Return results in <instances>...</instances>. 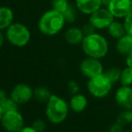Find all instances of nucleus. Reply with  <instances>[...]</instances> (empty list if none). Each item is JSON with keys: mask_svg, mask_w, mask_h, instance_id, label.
<instances>
[{"mask_svg": "<svg viewBox=\"0 0 132 132\" xmlns=\"http://www.w3.org/2000/svg\"><path fill=\"white\" fill-rule=\"evenodd\" d=\"M103 5V0H76L77 8L85 14H91Z\"/></svg>", "mask_w": 132, "mask_h": 132, "instance_id": "12", "label": "nucleus"}, {"mask_svg": "<svg viewBox=\"0 0 132 132\" xmlns=\"http://www.w3.org/2000/svg\"><path fill=\"white\" fill-rule=\"evenodd\" d=\"M120 83L121 85H132V68L126 67L125 68L121 70L120 73Z\"/></svg>", "mask_w": 132, "mask_h": 132, "instance_id": "19", "label": "nucleus"}, {"mask_svg": "<svg viewBox=\"0 0 132 132\" xmlns=\"http://www.w3.org/2000/svg\"><path fill=\"white\" fill-rule=\"evenodd\" d=\"M108 32L112 38L115 39H120L123 35L126 34V30L124 27V23H121L120 22L113 21L109 27L107 28Z\"/></svg>", "mask_w": 132, "mask_h": 132, "instance_id": "17", "label": "nucleus"}, {"mask_svg": "<svg viewBox=\"0 0 132 132\" xmlns=\"http://www.w3.org/2000/svg\"><path fill=\"white\" fill-rule=\"evenodd\" d=\"M51 5L52 9L63 14L68 8L70 4L68 3V0H51Z\"/></svg>", "mask_w": 132, "mask_h": 132, "instance_id": "22", "label": "nucleus"}, {"mask_svg": "<svg viewBox=\"0 0 132 132\" xmlns=\"http://www.w3.org/2000/svg\"><path fill=\"white\" fill-rule=\"evenodd\" d=\"M1 107L5 112L12 111H18V103L14 102L11 97H7L3 103H1Z\"/></svg>", "mask_w": 132, "mask_h": 132, "instance_id": "23", "label": "nucleus"}, {"mask_svg": "<svg viewBox=\"0 0 132 132\" xmlns=\"http://www.w3.org/2000/svg\"><path fill=\"white\" fill-rule=\"evenodd\" d=\"M110 1H111V0H103V4H107V5H108L110 3Z\"/></svg>", "mask_w": 132, "mask_h": 132, "instance_id": "35", "label": "nucleus"}, {"mask_svg": "<svg viewBox=\"0 0 132 132\" xmlns=\"http://www.w3.org/2000/svg\"><path fill=\"white\" fill-rule=\"evenodd\" d=\"M31 126H32V128L37 132H43L46 129L45 121L42 120H40V119H39V120H36L35 121H33L32 124H31Z\"/></svg>", "mask_w": 132, "mask_h": 132, "instance_id": "26", "label": "nucleus"}, {"mask_svg": "<svg viewBox=\"0 0 132 132\" xmlns=\"http://www.w3.org/2000/svg\"><path fill=\"white\" fill-rule=\"evenodd\" d=\"M10 97L18 104H24L33 97V90L26 84H18L11 91Z\"/></svg>", "mask_w": 132, "mask_h": 132, "instance_id": "9", "label": "nucleus"}, {"mask_svg": "<svg viewBox=\"0 0 132 132\" xmlns=\"http://www.w3.org/2000/svg\"><path fill=\"white\" fill-rule=\"evenodd\" d=\"M114 21V16L108 8H99L91 14L89 23L95 29H104Z\"/></svg>", "mask_w": 132, "mask_h": 132, "instance_id": "7", "label": "nucleus"}, {"mask_svg": "<svg viewBox=\"0 0 132 132\" xmlns=\"http://www.w3.org/2000/svg\"><path fill=\"white\" fill-rule=\"evenodd\" d=\"M115 101L122 110L132 109V87L121 85L115 94Z\"/></svg>", "mask_w": 132, "mask_h": 132, "instance_id": "11", "label": "nucleus"}, {"mask_svg": "<svg viewBox=\"0 0 132 132\" xmlns=\"http://www.w3.org/2000/svg\"><path fill=\"white\" fill-rule=\"evenodd\" d=\"M51 94H52L51 93V91L44 86L37 87L33 91V96H34L37 101L40 102V103H47L50 98H51Z\"/></svg>", "mask_w": 132, "mask_h": 132, "instance_id": "18", "label": "nucleus"}, {"mask_svg": "<svg viewBox=\"0 0 132 132\" xmlns=\"http://www.w3.org/2000/svg\"><path fill=\"white\" fill-rule=\"evenodd\" d=\"M18 132H37L34 129L32 128V126H24L22 129H20Z\"/></svg>", "mask_w": 132, "mask_h": 132, "instance_id": "30", "label": "nucleus"}, {"mask_svg": "<svg viewBox=\"0 0 132 132\" xmlns=\"http://www.w3.org/2000/svg\"><path fill=\"white\" fill-rule=\"evenodd\" d=\"M124 27L126 30V33L132 35V11L124 18Z\"/></svg>", "mask_w": 132, "mask_h": 132, "instance_id": "25", "label": "nucleus"}, {"mask_svg": "<svg viewBox=\"0 0 132 132\" xmlns=\"http://www.w3.org/2000/svg\"><path fill=\"white\" fill-rule=\"evenodd\" d=\"M113 84L108 79L104 73L92 77L87 82V89L89 94L94 98H104L112 89Z\"/></svg>", "mask_w": 132, "mask_h": 132, "instance_id": "5", "label": "nucleus"}, {"mask_svg": "<svg viewBox=\"0 0 132 132\" xmlns=\"http://www.w3.org/2000/svg\"><path fill=\"white\" fill-rule=\"evenodd\" d=\"M109 132H125L124 131V126L120 122L116 121L110 127Z\"/></svg>", "mask_w": 132, "mask_h": 132, "instance_id": "28", "label": "nucleus"}, {"mask_svg": "<svg viewBox=\"0 0 132 132\" xmlns=\"http://www.w3.org/2000/svg\"><path fill=\"white\" fill-rule=\"evenodd\" d=\"M6 38L15 47H24L31 40V32L27 26L21 23H14L6 29Z\"/></svg>", "mask_w": 132, "mask_h": 132, "instance_id": "4", "label": "nucleus"}, {"mask_svg": "<svg viewBox=\"0 0 132 132\" xmlns=\"http://www.w3.org/2000/svg\"><path fill=\"white\" fill-rule=\"evenodd\" d=\"M68 88L69 92L71 93L72 94H77V93L79 92L80 86H79L78 83H77V81H74V80H72V81H70L69 83L68 84Z\"/></svg>", "mask_w": 132, "mask_h": 132, "instance_id": "27", "label": "nucleus"}, {"mask_svg": "<svg viewBox=\"0 0 132 132\" xmlns=\"http://www.w3.org/2000/svg\"><path fill=\"white\" fill-rule=\"evenodd\" d=\"M62 14L64 15L65 19H66V22H68V23H73L76 20V17H77L76 9L72 5H70L69 6H68V8Z\"/></svg>", "mask_w": 132, "mask_h": 132, "instance_id": "24", "label": "nucleus"}, {"mask_svg": "<svg viewBox=\"0 0 132 132\" xmlns=\"http://www.w3.org/2000/svg\"><path fill=\"white\" fill-rule=\"evenodd\" d=\"M7 98V94H6V92L5 90H2L0 89V104L5 101V99Z\"/></svg>", "mask_w": 132, "mask_h": 132, "instance_id": "31", "label": "nucleus"}, {"mask_svg": "<svg viewBox=\"0 0 132 132\" xmlns=\"http://www.w3.org/2000/svg\"><path fill=\"white\" fill-rule=\"evenodd\" d=\"M4 113H5V111H3V109H2V107H1V105H0V122H1L2 118H3V116H4Z\"/></svg>", "mask_w": 132, "mask_h": 132, "instance_id": "34", "label": "nucleus"}, {"mask_svg": "<svg viewBox=\"0 0 132 132\" xmlns=\"http://www.w3.org/2000/svg\"><path fill=\"white\" fill-rule=\"evenodd\" d=\"M14 13L9 7L0 6V31L7 29L13 23Z\"/></svg>", "mask_w": 132, "mask_h": 132, "instance_id": "16", "label": "nucleus"}, {"mask_svg": "<svg viewBox=\"0 0 132 132\" xmlns=\"http://www.w3.org/2000/svg\"><path fill=\"white\" fill-rule=\"evenodd\" d=\"M126 64H127L128 67L129 68H132V53L129 54L126 57Z\"/></svg>", "mask_w": 132, "mask_h": 132, "instance_id": "32", "label": "nucleus"}, {"mask_svg": "<svg viewBox=\"0 0 132 132\" xmlns=\"http://www.w3.org/2000/svg\"><path fill=\"white\" fill-rule=\"evenodd\" d=\"M82 48L87 57L99 59L105 57L109 51L107 40L95 32L85 36L82 42Z\"/></svg>", "mask_w": 132, "mask_h": 132, "instance_id": "2", "label": "nucleus"}, {"mask_svg": "<svg viewBox=\"0 0 132 132\" xmlns=\"http://www.w3.org/2000/svg\"><path fill=\"white\" fill-rule=\"evenodd\" d=\"M108 9L117 18H125L132 11V0H111Z\"/></svg>", "mask_w": 132, "mask_h": 132, "instance_id": "10", "label": "nucleus"}, {"mask_svg": "<svg viewBox=\"0 0 132 132\" xmlns=\"http://www.w3.org/2000/svg\"><path fill=\"white\" fill-rule=\"evenodd\" d=\"M66 23L64 15L61 13L51 9L42 15L39 20L38 27L42 33L49 36L57 34L63 29Z\"/></svg>", "mask_w": 132, "mask_h": 132, "instance_id": "3", "label": "nucleus"}, {"mask_svg": "<svg viewBox=\"0 0 132 132\" xmlns=\"http://www.w3.org/2000/svg\"><path fill=\"white\" fill-rule=\"evenodd\" d=\"M4 44V36L3 34H2L1 31H0V49H1V47L3 46Z\"/></svg>", "mask_w": 132, "mask_h": 132, "instance_id": "33", "label": "nucleus"}, {"mask_svg": "<svg viewBox=\"0 0 132 132\" xmlns=\"http://www.w3.org/2000/svg\"><path fill=\"white\" fill-rule=\"evenodd\" d=\"M125 132H132V129H129V130H126Z\"/></svg>", "mask_w": 132, "mask_h": 132, "instance_id": "36", "label": "nucleus"}, {"mask_svg": "<svg viewBox=\"0 0 132 132\" xmlns=\"http://www.w3.org/2000/svg\"><path fill=\"white\" fill-rule=\"evenodd\" d=\"M46 103L45 114L50 122L60 124L65 121L69 112V103L56 94H51V98Z\"/></svg>", "mask_w": 132, "mask_h": 132, "instance_id": "1", "label": "nucleus"}, {"mask_svg": "<svg viewBox=\"0 0 132 132\" xmlns=\"http://www.w3.org/2000/svg\"><path fill=\"white\" fill-rule=\"evenodd\" d=\"M103 73H104V75L108 77V79H109L113 85L116 84L117 82H120V73H121V70H120V68L112 67V68H108Z\"/></svg>", "mask_w": 132, "mask_h": 132, "instance_id": "21", "label": "nucleus"}, {"mask_svg": "<svg viewBox=\"0 0 132 132\" xmlns=\"http://www.w3.org/2000/svg\"><path fill=\"white\" fill-rule=\"evenodd\" d=\"M94 29H95V28H94L90 23H89V24L85 25L82 30H83V32H84V34H85V36H86V35L94 33Z\"/></svg>", "mask_w": 132, "mask_h": 132, "instance_id": "29", "label": "nucleus"}, {"mask_svg": "<svg viewBox=\"0 0 132 132\" xmlns=\"http://www.w3.org/2000/svg\"><path fill=\"white\" fill-rule=\"evenodd\" d=\"M1 124L6 132H18L24 127V120L19 111H12L4 113Z\"/></svg>", "mask_w": 132, "mask_h": 132, "instance_id": "6", "label": "nucleus"}, {"mask_svg": "<svg viewBox=\"0 0 132 132\" xmlns=\"http://www.w3.org/2000/svg\"><path fill=\"white\" fill-rule=\"evenodd\" d=\"M116 121L120 122L123 126L132 124V109L123 110L121 112L119 113Z\"/></svg>", "mask_w": 132, "mask_h": 132, "instance_id": "20", "label": "nucleus"}, {"mask_svg": "<svg viewBox=\"0 0 132 132\" xmlns=\"http://www.w3.org/2000/svg\"><path fill=\"white\" fill-rule=\"evenodd\" d=\"M87 105H88V100H87L86 96L83 94H79V93L73 94L69 101L70 109L77 113H80L85 111Z\"/></svg>", "mask_w": 132, "mask_h": 132, "instance_id": "13", "label": "nucleus"}, {"mask_svg": "<svg viewBox=\"0 0 132 132\" xmlns=\"http://www.w3.org/2000/svg\"><path fill=\"white\" fill-rule=\"evenodd\" d=\"M85 34L83 32V30L77 27L69 28L65 33V40L70 45H78L82 43Z\"/></svg>", "mask_w": 132, "mask_h": 132, "instance_id": "14", "label": "nucleus"}, {"mask_svg": "<svg viewBox=\"0 0 132 132\" xmlns=\"http://www.w3.org/2000/svg\"><path fill=\"white\" fill-rule=\"evenodd\" d=\"M80 71L88 79L103 73V66L99 59L87 57L80 64Z\"/></svg>", "mask_w": 132, "mask_h": 132, "instance_id": "8", "label": "nucleus"}, {"mask_svg": "<svg viewBox=\"0 0 132 132\" xmlns=\"http://www.w3.org/2000/svg\"><path fill=\"white\" fill-rule=\"evenodd\" d=\"M116 49L119 53L126 57L132 53V35L126 33L125 35L118 39Z\"/></svg>", "mask_w": 132, "mask_h": 132, "instance_id": "15", "label": "nucleus"}]
</instances>
